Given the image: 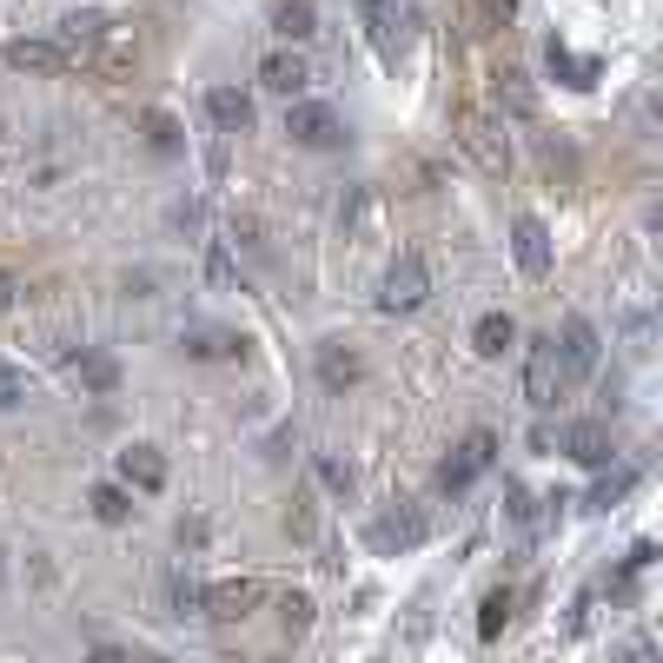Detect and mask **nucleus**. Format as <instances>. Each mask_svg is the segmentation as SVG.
Returning <instances> with one entry per match:
<instances>
[{
    "instance_id": "1",
    "label": "nucleus",
    "mask_w": 663,
    "mask_h": 663,
    "mask_svg": "<svg viewBox=\"0 0 663 663\" xmlns=\"http://www.w3.org/2000/svg\"><path fill=\"white\" fill-rule=\"evenodd\" d=\"M451 126H458V146H465V153L484 166L491 180H505V173H511V146H505V126H497L491 113H478V107H458V120H451Z\"/></svg>"
},
{
    "instance_id": "2",
    "label": "nucleus",
    "mask_w": 663,
    "mask_h": 663,
    "mask_svg": "<svg viewBox=\"0 0 663 663\" xmlns=\"http://www.w3.org/2000/svg\"><path fill=\"white\" fill-rule=\"evenodd\" d=\"M564 391H570V385H564L557 339H531V352H525V398H531V411H551Z\"/></svg>"
},
{
    "instance_id": "3",
    "label": "nucleus",
    "mask_w": 663,
    "mask_h": 663,
    "mask_svg": "<svg viewBox=\"0 0 663 663\" xmlns=\"http://www.w3.org/2000/svg\"><path fill=\"white\" fill-rule=\"evenodd\" d=\"M491 465H497V438H491V432H471V438H465V445L438 465V491H451V497H458V491H471Z\"/></svg>"
},
{
    "instance_id": "4",
    "label": "nucleus",
    "mask_w": 663,
    "mask_h": 663,
    "mask_svg": "<svg viewBox=\"0 0 663 663\" xmlns=\"http://www.w3.org/2000/svg\"><path fill=\"white\" fill-rule=\"evenodd\" d=\"M286 133H292L299 146H312V153L346 146V120L332 113V107H318V100H292V107H286Z\"/></svg>"
},
{
    "instance_id": "5",
    "label": "nucleus",
    "mask_w": 663,
    "mask_h": 663,
    "mask_svg": "<svg viewBox=\"0 0 663 663\" xmlns=\"http://www.w3.org/2000/svg\"><path fill=\"white\" fill-rule=\"evenodd\" d=\"M425 292H432L425 260H419V253H398V260L385 266V292H378V305H385V312H419Z\"/></svg>"
},
{
    "instance_id": "6",
    "label": "nucleus",
    "mask_w": 663,
    "mask_h": 663,
    "mask_svg": "<svg viewBox=\"0 0 663 663\" xmlns=\"http://www.w3.org/2000/svg\"><path fill=\"white\" fill-rule=\"evenodd\" d=\"M598 325L584 318V312H570L564 318V346H557V359H564V385H577V378H591L598 372Z\"/></svg>"
},
{
    "instance_id": "7",
    "label": "nucleus",
    "mask_w": 663,
    "mask_h": 663,
    "mask_svg": "<svg viewBox=\"0 0 663 663\" xmlns=\"http://www.w3.org/2000/svg\"><path fill=\"white\" fill-rule=\"evenodd\" d=\"M425 544V518L411 511V505H398V511H385L378 525H372V551L378 557H398V551H419Z\"/></svg>"
},
{
    "instance_id": "8",
    "label": "nucleus",
    "mask_w": 663,
    "mask_h": 663,
    "mask_svg": "<svg viewBox=\"0 0 663 663\" xmlns=\"http://www.w3.org/2000/svg\"><path fill=\"white\" fill-rule=\"evenodd\" d=\"M260 87H273V94H286V100H299V94L312 87V67H305V53H292V47H279V53H266V60H260Z\"/></svg>"
},
{
    "instance_id": "9",
    "label": "nucleus",
    "mask_w": 663,
    "mask_h": 663,
    "mask_svg": "<svg viewBox=\"0 0 663 663\" xmlns=\"http://www.w3.org/2000/svg\"><path fill=\"white\" fill-rule=\"evenodd\" d=\"M67 378H73L80 391H94V398H113V391H120V359H113V352H73V359H67Z\"/></svg>"
},
{
    "instance_id": "10",
    "label": "nucleus",
    "mask_w": 663,
    "mask_h": 663,
    "mask_svg": "<svg viewBox=\"0 0 663 663\" xmlns=\"http://www.w3.org/2000/svg\"><path fill=\"white\" fill-rule=\"evenodd\" d=\"M180 352L219 365V359H245V339H239V332H226V325H193V332H180Z\"/></svg>"
},
{
    "instance_id": "11",
    "label": "nucleus",
    "mask_w": 663,
    "mask_h": 663,
    "mask_svg": "<svg viewBox=\"0 0 663 663\" xmlns=\"http://www.w3.org/2000/svg\"><path fill=\"white\" fill-rule=\"evenodd\" d=\"M253 604H260V584H253V577H232V584H213V591L200 598V611H206L213 624H239Z\"/></svg>"
},
{
    "instance_id": "12",
    "label": "nucleus",
    "mask_w": 663,
    "mask_h": 663,
    "mask_svg": "<svg viewBox=\"0 0 663 663\" xmlns=\"http://www.w3.org/2000/svg\"><path fill=\"white\" fill-rule=\"evenodd\" d=\"M511 245H518L525 279H544V273H551V232H544V219H538V213H525V219L511 226Z\"/></svg>"
},
{
    "instance_id": "13",
    "label": "nucleus",
    "mask_w": 663,
    "mask_h": 663,
    "mask_svg": "<svg viewBox=\"0 0 663 663\" xmlns=\"http://www.w3.org/2000/svg\"><path fill=\"white\" fill-rule=\"evenodd\" d=\"M564 451H570L577 465H591V471H604L617 445H611V425H598V419H577V425L564 432Z\"/></svg>"
},
{
    "instance_id": "14",
    "label": "nucleus",
    "mask_w": 663,
    "mask_h": 663,
    "mask_svg": "<svg viewBox=\"0 0 663 663\" xmlns=\"http://www.w3.org/2000/svg\"><path fill=\"white\" fill-rule=\"evenodd\" d=\"M120 484H126V491H146V497L166 491V458H159L153 445H126V451H120Z\"/></svg>"
},
{
    "instance_id": "15",
    "label": "nucleus",
    "mask_w": 663,
    "mask_h": 663,
    "mask_svg": "<svg viewBox=\"0 0 663 663\" xmlns=\"http://www.w3.org/2000/svg\"><path fill=\"white\" fill-rule=\"evenodd\" d=\"M359 8V21H365V34H372V47L385 53V60H398V40H405V21H398V8L391 0H352Z\"/></svg>"
},
{
    "instance_id": "16",
    "label": "nucleus",
    "mask_w": 663,
    "mask_h": 663,
    "mask_svg": "<svg viewBox=\"0 0 663 663\" xmlns=\"http://www.w3.org/2000/svg\"><path fill=\"white\" fill-rule=\"evenodd\" d=\"M544 60H551V73L564 80L570 94H591V87H598V73H604L598 60H584V53H570L564 40H551V47H544Z\"/></svg>"
},
{
    "instance_id": "17",
    "label": "nucleus",
    "mask_w": 663,
    "mask_h": 663,
    "mask_svg": "<svg viewBox=\"0 0 663 663\" xmlns=\"http://www.w3.org/2000/svg\"><path fill=\"white\" fill-rule=\"evenodd\" d=\"M359 378H365V365H359L352 346H339V339L318 346V385H325V391H346V385H359Z\"/></svg>"
},
{
    "instance_id": "18",
    "label": "nucleus",
    "mask_w": 663,
    "mask_h": 663,
    "mask_svg": "<svg viewBox=\"0 0 663 663\" xmlns=\"http://www.w3.org/2000/svg\"><path fill=\"white\" fill-rule=\"evenodd\" d=\"M8 67L14 73H60L67 67V47L60 40H8Z\"/></svg>"
},
{
    "instance_id": "19",
    "label": "nucleus",
    "mask_w": 663,
    "mask_h": 663,
    "mask_svg": "<svg viewBox=\"0 0 663 663\" xmlns=\"http://www.w3.org/2000/svg\"><path fill=\"white\" fill-rule=\"evenodd\" d=\"M206 113H213V126H219V133H245V126H253V94H239V87H213V94H206Z\"/></svg>"
},
{
    "instance_id": "20",
    "label": "nucleus",
    "mask_w": 663,
    "mask_h": 663,
    "mask_svg": "<svg viewBox=\"0 0 663 663\" xmlns=\"http://www.w3.org/2000/svg\"><path fill=\"white\" fill-rule=\"evenodd\" d=\"M100 34H107V21H100V14H67L53 40L67 47V60H87V53L100 47Z\"/></svg>"
},
{
    "instance_id": "21",
    "label": "nucleus",
    "mask_w": 663,
    "mask_h": 663,
    "mask_svg": "<svg viewBox=\"0 0 663 663\" xmlns=\"http://www.w3.org/2000/svg\"><path fill=\"white\" fill-rule=\"evenodd\" d=\"M518 339V325H511V312H484L478 325H471V352L478 359H497V352H505Z\"/></svg>"
},
{
    "instance_id": "22",
    "label": "nucleus",
    "mask_w": 663,
    "mask_h": 663,
    "mask_svg": "<svg viewBox=\"0 0 663 663\" xmlns=\"http://www.w3.org/2000/svg\"><path fill=\"white\" fill-rule=\"evenodd\" d=\"M273 34H279V40H312V34H318L312 0H279V8H273Z\"/></svg>"
},
{
    "instance_id": "23",
    "label": "nucleus",
    "mask_w": 663,
    "mask_h": 663,
    "mask_svg": "<svg viewBox=\"0 0 663 663\" xmlns=\"http://www.w3.org/2000/svg\"><path fill=\"white\" fill-rule=\"evenodd\" d=\"M497 113H511V120H531V113H538V94H531V80H525L518 67L497 80Z\"/></svg>"
},
{
    "instance_id": "24",
    "label": "nucleus",
    "mask_w": 663,
    "mask_h": 663,
    "mask_svg": "<svg viewBox=\"0 0 663 663\" xmlns=\"http://www.w3.org/2000/svg\"><path fill=\"white\" fill-rule=\"evenodd\" d=\"M87 505H94L100 525H126V518H133V491H126V484H94Z\"/></svg>"
},
{
    "instance_id": "25",
    "label": "nucleus",
    "mask_w": 663,
    "mask_h": 663,
    "mask_svg": "<svg viewBox=\"0 0 663 663\" xmlns=\"http://www.w3.org/2000/svg\"><path fill=\"white\" fill-rule=\"evenodd\" d=\"M630 491H637V471H630V465L604 471V478H598V491H591V511H611V505H624Z\"/></svg>"
},
{
    "instance_id": "26",
    "label": "nucleus",
    "mask_w": 663,
    "mask_h": 663,
    "mask_svg": "<svg viewBox=\"0 0 663 663\" xmlns=\"http://www.w3.org/2000/svg\"><path fill=\"white\" fill-rule=\"evenodd\" d=\"M146 146H153V153H159V159H173V153H180V146H186V140H180V120H173V113H159V107H153V113H146Z\"/></svg>"
},
{
    "instance_id": "27",
    "label": "nucleus",
    "mask_w": 663,
    "mask_h": 663,
    "mask_svg": "<svg viewBox=\"0 0 663 663\" xmlns=\"http://www.w3.org/2000/svg\"><path fill=\"white\" fill-rule=\"evenodd\" d=\"M511 624V591H491L484 598V611H478V637L484 643H497V630H505Z\"/></svg>"
},
{
    "instance_id": "28",
    "label": "nucleus",
    "mask_w": 663,
    "mask_h": 663,
    "mask_svg": "<svg viewBox=\"0 0 663 663\" xmlns=\"http://www.w3.org/2000/svg\"><path fill=\"white\" fill-rule=\"evenodd\" d=\"M279 624H286V637H305L312 630V598L305 591H286L279 598Z\"/></svg>"
},
{
    "instance_id": "29",
    "label": "nucleus",
    "mask_w": 663,
    "mask_h": 663,
    "mask_svg": "<svg viewBox=\"0 0 663 663\" xmlns=\"http://www.w3.org/2000/svg\"><path fill=\"white\" fill-rule=\"evenodd\" d=\"M505 518H511L518 531H538V505H531V491H525L518 478L505 484Z\"/></svg>"
},
{
    "instance_id": "30",
    "label": "nucleus",
    "mask_w": 663,
    "mask_h": 663,
    "mask_svg": "<svg viewBox=\"0 0 663 663\" xmlns=\"http://www.w3.org/2000/svg\"><path fill=\"white\" fill-rule=\"evenodd\" d=\"M318 484H325L332 497H352V465H339V458H318Z\"/></svg>"
},
{
    "instance_id": "31",
    "label": "nucleus",
    "mask_w": 663,
    "mask_h": 663,
    "mask_svg": "<svg viewBox=\"0 0 663 663\" xmlns=\"http://www.w3.org/2000/svg\"><path fill=\"white\" fill-rule=\"evenodd\" d=\"M166 591H173V611H180V617H186V611H200V598H206V584H193L186 570H173V584H166Z\"/></svg>"
},
{
    "instance_id": "32",
    "label": "nucleus",
    "mask_w": 663,
    "mask_h": 663,
    "mask_svg": "<svg viewBox=\"0 0 663 663\" xmlns=\"http://www.w3.org/2000/svg\"><path fill=\"white\" fill-rule=\"evenodd\" d=\"M21 398H27V378H21L14 365H0V411H14Z\"/></svg>"
},
{
    "instance_id": "33",
    "label": "nucleus",
    "mask_w": 663,
    "mask_h": 663,
    "mask_svg": "<svg viewBox=\"0 0 663 663\" xmlns=\"http://www.w3.org/2000/svg\"><path fill=\"white\" fill-rule=\"evenodd\" d=\"M478 14H484L491 27H505V21L518 14V0H478Z\"/></svg>"
},
{
    "instance_id": "34",
    "label": "nucleus",
    "mask_w": 663,
    "mask_h": 663,
    "mask_svg": "<svg viewBox=\"0 0 663 663\" xmlns=\"http://www.w3.org/2000/svg\"><path fill=\"white\" fill-rule=\"evenodd\" d=\"M173 538H180L186 551H200V544H206V518H180V531H173Z\"/></svg>"
},
{
    "instance_id": "35",
    "label": "nucleus",
    "mask_w": 663,
    "mask_h": 663,
    "mask_svg": "<svg viewBox=\"0 0 663 663\" xmlns=\"http://www.w3.org/2000/svg\"><path fill=\"white\" fill-rule=\"evenodd\" d=\"M206 266H213V286L232 279V260H226V245H219V239H213V260H206Z\"/></svg>"
},
{
    "instance_id": "36",
    "label": "nucleus",
    "mask_w": 663,
    "mask_h": 663,
    "mask_svg": "<svg viewBox=\"0 0 663 663\" xmlns=\"http://www.w3.org/2000/svg\"><path fill=\"white\" fill-rule=\"evenodd\" d=\"M643 564H656V544H650V538H643V544H637V551L624 557V570H643Z\"/></svg>"
},
{
    "instance_id": "37",
    "label": "nucleus",
    "mask_w": 663,
    "mask_h": 663,
    "mask_svg": "<svg viewBox=\"0 0 663 663\" xmlns=\"http://www.w3.org/2000/svg\"><path fill=\"white\" fill-rule=\"evenodd\" d=\"M14 305V273H0V312Z\"/></svg>"
}]
</instances>
